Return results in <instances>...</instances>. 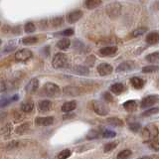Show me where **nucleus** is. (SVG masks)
Here are the masks:
<instances>
[{
	"label": "nucleus",
	"mask_w": 159,
	"mask_h": 159,
	"mask_svg": "<svg viewBox=\"0 0 159 159\" xmlns=\"http://www.w3.org/2000/svg\"><path fill=\"white\" fill-rule=\"evenodd\" d=\"M121 4L118 2H112L109 3L107 6L106 7L107 14L111 18H117L121 13Z\"/></svg>",
	"instance_id": "nucleus-1"
},
{
	"label": "nucleus",
	"mask_w": 159,
	"mask_h": 159,
	"mask_svg": "<svg viewBox=\"0 0 159 159\" xmlns=\"http://www.w3.org/2000/svg\"><path fill=\"white\" fill-rule=\"evenodd\" d=\"M123 108L125 109L128 112H133L137 109V102L130 99V101H127L123 103Z\"/></svg>",
	"instance_id": "nucleus-16"
},
{
	"label": "nucleus",
	"mask_w": 159,
	"mask_h": 159,
	"mask_svg": "<svg viewBox=\"0 0 159 159\" xmlns=\"http://www.w3.org/2000/svg\"><path fill=\"white\" fill-rule=\"evenodd\" d=\"M116 135V133L112 130H109V129H106V130L102 132V137L104 138H112Z\"/></svg>",
	"instance_id": "nucleus-40"
},
{
	"label": "nucleus",
	"mask_w": 159,
	"mask_h": 159,
	"mask_svg": "<svg viewBox=\"0 0 159 159\" xmlns=\"http://www.w3.org/2000/svg\"><path fill=\"white\" fill-rule=\"evenodd\" d=\"M12 102V99L11 98H3L0 99V108H2L4 107H6L8 106V104Z\"/></svg>",
	"instance_id": "nucleus-41"
},
{
	"label": "nucleus",
	"mask_w": 159,
	"mask_h": 159,
	"mask_svg": "<svg viewBox=\"0 0 159 159\" xmlns=\"http://www.w3.org/2000/svg\"><path fill=\"white\" fill-rule=\"evenodd\" d=\"M99 135H101V131L98 130V129H92V130L89 131L88 135H87V138L88 139H96Z\"/></svg>",
	"instance_id": "nucleus-33"
},
{
	"label": "nucleus",
	"mask_w": 159,
	"mask_h": 159,
	"mask_svg": "<svg viewBox=\"0 0 159 159\" xmlns=\"http://www.w3.org/2000/svg\"><path fill=\"white\" fill-rule=\"evenodd\" d=\"M116 146H117V141L108 142V143L106 144V145H104V147H103V151L106 152V153H107V152H109V151L113 150V149L116 148Z\"/></svg>",
	"instance_id": "nucleus-32"
},
{
	"label": "nucleus",
	"mask_w": 159,
	"mask_h": 159,
	"mask_svg": "<svg viewBox=\"0 0 159 159\" xmlns=\"http://www.w3.org/2000/svg\"><path fill=\"white\" fill-rule=\"evenodd\" d=\"M159 101V96L158 94H149V96L145 97L144 98H142L141 101V108H146L155 104L156 102H158Z\"/></svg>",
	"instance_id": "nucleus-7"
},
{
	"label": "nucleus",
	"mask_w": 159,
	"mask_h": 159,
	"mask_svg": "<svg viewBox=\"0 0 159 159\" xmlns=\"http://www.w3.org/2000/svg\"><path fill=\"white\" fill-rule=\"evenodd\" d=\"M140 128H141V125H140V123L139 122H131V123H129V129H130L131 131L133 132H137L140 130Z\"/></svg>",
	"instance_id": "nucleus-38"
},
{
	"label": "nucleus",
	"mask_w": 159,
	"mask_h": 159,
	"mask_svg": "<svg viewBox=\"0 0 159 159\" xmlns=\"http://www.w3.org/2000/svg\"><path fill=\"white\" fill-rule=\"evenodd\" d=\"M0 44H1V40H0Z\"/></svg>",
	"instance_id": "nucleus-47"
},
{
	"label": "nucleus",
	"mask_w": 159,
	"mask_h": 159,
	"mask_svg": "<svg viewBox=\"0 0 159 159\" xmlns=\"http://www.w3.org/2000/svg\"><path fill=\"white\" fill-rule=\"evenodd\" d=\"M131 154L132 152L129 150V149H125V150H122L117 154V158H120V159L128 158L129 156H131Z\"/></svg>",
	"instance_id": "nucleus-35"
},
{
	"label": "nucleus",
	"mask_w": 159,
	"mask_h": 159,
	"mask_svg": "<svg viewBox=\"0 0 159 159\" xmlns=\"http://www.w3.org/2000/svg\"><path fill=\"white\" fill-rule=\"evenodd\" d=\"M159 130L156 125L154 124H148L142 130V137L145 139H152L158 136Z\"/></svg>",
	"instance_id": "nucleus-3"
},
{
	"label": "nucleus",
	"mask_w": 159,
	"mask_h": 159,
	"mask_svg": "<svg viewBox=\"0 0 159 159\" xmlns=\"http://www.w3.org/2000/svg\"><path fill=\"white\" fill-rule=\"evenodd\" d=\"M63 22H64V18L61 17V16L55 17L54 19H52V25H53V27H59V26H61V25L63 24Z\"/></svg>",
	"instance_id": "nucleus-37"
},
{
	"label": "nucleus",
	"mask_w": 159,
	"mask_h": 159,
	"mask_svg": "<svg viewBox=\"0 0 159 159\" xmlns=\"http://www.w3.org/2000/svg\"><path fill=\"white\" fill-rule=\"evenodd\" d=\"M124 91H125V87H124L123 84H120V83L113 84H111V92L113 93L114 94H120Z\"/></svg>",
	"instance_id": "nucleus-20"
},
{
	"label": "nucleus",
	"mask_w": 159,
	"mask_h": 159,
	"mask_svg": "<svg viewBox=\"0 0 159 159\" xmlns=\"http://www.w3.org/2000/svg\"><path fill=\"white\" fill-rule=\"evenodd\" d=\"M68 64V57L64 53H57L54 56V59L52 61V65L55 69H61L64 68Z\"/></svg>",
	"instance_id": "nucleus-2"
},
{
	"label": "nucleus",
	"mask_w": 159,
	"mask_h": 159,
	"mask_svg": "<svg viewBox=\"0 0 159 159\" xmlns=\"http://www.w3.org/2000/svg\"><path fill=\"white\" fill-rule=\"evenodd\" d=\"M158 112H159V108H158V107H152V108H150V109H148V111H144V112L141 114V116H143V117L151 116H153V114H156V113H158Z\"/></svg>",
	"instance_id": "nucleus-34"
},
{
	"label": "nucleus",
	"mask_w": 159,
	"mask_h": 159,
	"mask_svg": "<svg viewBox=\"0 0 159 159\" xmlns=\"http://www.w3.org/2000/svg\"><path fill=\"white\" fill-rule=\"evenodd\" d=\"M38 108L41 112H46L49 111L50 109L52 108V102L48 101V99H45V101L40 102L38 104Z\"/></svg>",
	"instance_id": "nucleus-18"
},
{
	"label": "nucleus",
	"mask_w": 159,
	"mask_h": 159,
	"mask_svg": "<svg viewBox=\"0 0 159 159\" xmlns=\"http://www.w3.org/2000/svg\"><path fill=\"white\" fill-rule=\"evenodd\" d=\"M11 132H12V124L11 123H7L6 125L3 126L1 128V130H0V134L4 137L9 136L10 134H11Z\"/></svg>",
	"instance_id": "nucleus-26"
},
{
	"label": "nucleus",
	"mask_w": 159,
	"mask_h": 159,
	"mask_svg": "<svg viewBox=\"0 0 159 159\" xmlns=\"http://www.w3.org/2000/svg\"><path fill=\"white\" fill-rule=\"evenodd\" d=\"M35 30H36V27H35L34 23L32 22H29L24 26V31L26 33H33Z\"/></svg>",
	"instance_id": "nucleus-36"
},
{
	"label": "nucleus",
	"mask_w": 159,
	"mask_h": 159,
	"mask_svg": "<svg viewBox=\"0 0 159 159\" xmlns=\"http://www.w3.org/2000/svg\"><path fill=\"white\" fill-rule=\"evenodd\" d=\"M148 31V28L147 27H140V28H137L135 29L134 31L131 33V36L132 37H139V36H142L144 33H146Z\"/></svg>",
	"instance_id": "nucleus-29"
},
{
	"label": "nucleus",
	"mask_w": 159,
	"mask_h": 159,
	"mask_svg": "<svg viewBox=\"0 0 159 159\" xmlns=\"http://www.w3.org/2000/svg\"><path fill=\"white\" fill-rule=\"evenodd\" d=\"M146 61L150 64H159V52H153L146 56Z\"/></svg>",
	"instance_id": "nucleus-23"
},
{
	"label": "nucleus",
	"mask_w": 159,
	"mask_h": 159,
	"mask_svg": "<svg viewBox=\"0 0 159 159\" xmlns=\"http://www.w3.org/2000/svg\"><path fill=\"white\" fill-rule=\"evenodd\" d=\"M130 84H131V86L134 89H141L144 87V84H145V82H144V80H142L141 78H139V77H133V78L130 79Z\"/></svg>",
	"instance_id": "nucleus-15"
},
{
	"label": "nucleus",
	"mask_w": 159,
	"mask_h": 159,
	"mask_svg": "<svg viewBox=\"0 0 159 159\" xmlns=\"http://www.w3.org/2000/svg\"><path fill=\"white\" fill-rule=\"evenodd\" d=\"M107 122L109 124V125L116 126V127H120L123 125V121L118 117H109L107 119Z\"/></svg>",
	"instance_id": "nucleus-24"
},
{
	"label": "nucleus",
	"mask_w": 159,
	"mask_h": 159,
	"mask_svg": "<svg viewBox=\"0 0 159 159\" xmlns=\"http://www.w3.org/2000/svg\"><path fill=\"white\" fill-rule=\"evenodd\" d=\"M134 68H135V63L133 61H125L118 65V67L116 68V72L117 73L127 72V71H131Z\"/></svg>",
	"instance_id": "nucleus-9"
},
{
	"label": "nucleus",
	"mask_w": 159,
	"mask_h": 159,
	"mask_svg": "<svg viewBox=\"0 0 159 159\" xmlns=\"http://www.w3.org/2000/svg\"><path fill=\"white\" fill-rule=\"evenodd\" d=\"M158 71H159V66H156V65H150V66H146L142 68V73L144 74H152Z\"/></svg>",
	"instance_id": "nucleus-27"
},
{
	"label": "nucleus",
	"mask_w": 159,
	"mask_h": 159,
	"mask_svg": "<svg viewBox=\"0 0 159 159\" xmlns=\"http://www.w3.org/2000/svg\"><path fill=\"white\" fill-rule=\"evenodd\" d=\"M82 17H83V12L81 10H76V11H73L68 15V21L69 23H76Z\"/></svg>",
	"instance_id": "nucleus-13"
},
{
	"label": "nucleus",
	"mask_w": 159,
	"mask_h": 159,
	"mask_svg": "<svg viewBox=\"0 0 159 159\" xmlns=\"http://www.w3.org/2000/svg\"><path fill=\"white\" fill-rule=\"evenodd\" d=\"M29 128H30V123L29 122H25V123L21 124V125L16 128V133L17 134H24L26 131H28Z\"/></svg>",
	"instance_id": "nucleus-30"
},
{
	"label": "nucleus",
	"mask_w": 159,
	"mask_h": 159,
	"mask_svg": "<svg viewBox=\"0 0 159 159\" xmlns=\"http://www.w3.org/2000/svg\"><path fill=\"white\" fill-rule=\"evenodd\" d=\"M101 4H102V0H86L84 1V7L87 9L92 10L98 7Z\"/></svg>",
	"instance_id": "nucleus-22"
},
{
	"label": "nucleus",
	"mask_w": 159,
	"mask_h": 159,
	"mask_svg": "<svg viewBox=\"0 0 159 159\" xmlns=\"http://www.w3.org/2000/svg\"><path fill=\"white\" fill-rule=\"evenodd\" d=\"M23 119V116L21 113H19L17 111H15L14 112V121L15 122H19V121H21Z\"/></svg>",
	"instance_id": "nucleus-43"
},
{
	"label": "nucleus",
	"mask_w": 159,
	"mask_h": 159,
	"mask_svg": "<svg viewBox=\"0 0 159 159\" xmlns=\"http://www.w3.org/2000/svg\"><path fill=\"white\" fill-rule=\"evenodd\" d=\"M113 71V68L107 63H102L98 66V72L101 76H108Z\"/></svg>",
	"instance_id": "nucleus-8"
},
{
	"label": "nucleus",
	"mask_w": 159,
	"mask_h": 159,
	"mask_svg": "<svg viewBox=\"0 0 159 159\" xmlns=\"http://www.w3.org/2000/svg\"><path fill=\"white\" fill-rule=\"evenodd\" d=\"M33 57V53L28 49H23V50H19L15 54V60L18 62H25L27 60L31 59Z\"/></svg>",
	"instance_id": "nucleus-6"
},
{
	"label": "nucleus",
	"mask_w": 159,
	"mask_h": 159,
	"mask_svg": "<svg viewBox=\"0 0 159 159\" xmlns=\"http://www.w3.org/2000/svg\"><path fill=\"white\" fill-rule=\"evenodd\" d=\"M63 93H64V94H66V96H70V97H77V96H79L80 93H81V92H80V89L75 88V87H66V88H64Z\"/></svg>",
	"instance_id": "nucleus-17"
},
{
	"label": "nucleus",
	"mask_w": 159,
	"mask_h": 159,
	"mask_svg": "<svg viewBox=\"0 0 159 159\" xmlns=\"http://www.w3.org/2000/svg\"><path fill=\"white\" fill-rule=\"evenodd\" d=\"M145 41L149 45H156L159 43V33L158 32H151L148 33L145 38Z\"/></svg>",
	"instance_id": "nucleus-11"
},
{
	"label": "nucleus",
	"mask_w": 159,
	"mask_h": 159,
	"mask_svg": "<svg viewBox=\"0 0 159 159\" xmlns=\"http://www.w3.org/2000/svg\"><path fill=\"white\" fill-rule=\"evenodd\" d=\"M94 61H96V58H94L93 56H89L88 59H87V63H89V66H92V65L94 63Z\"/></svg>",
	"instance_id": "nucleus-46"
},
{
	"label": "nucleus",
	"mask_w": 159,
	"mask_h": 159,
	"mask_svg": "<svg viewBox=\"0 0 159 159\" xmlns=\"http://www.w3.org/2000/svg\"><path fill=\"white\" fill-rule=\"evenodd\" d=\"M103 98H104V99H106L107 102H112L113 101L111 94L109 93H103Z\"/></svg>",
	"instance_id": "nucleus-45"
},
{
	"label": "nucleus",
	"mask_w": 159,
	"mask_h": 159,
	"mask_svg": "<svg viewBox=\"0 0 159 159\" xmlns=\"http://www.w3.org/2000/svg\"><path fill=\"white\" fill-rule=\"evenodd\" d=\"M116 52H117V47L116 46H107L99 50V54L102 56H111V55H114Z\"/></svg>",
	"instance_id": "nucleus-14"
},
{
	"label": "nucleus",
	"mask_w": 159,
	"mask_h": 159,
	"mask_svg": "<svg viewBox=\"0 0 159 159\" xmlns=\"http://www.w3.org/2000/svg\"><path fill=\"white\" fill-rule=\"evenodd\" d=\"M37 42H38V38L35 36H30V37H26L22 39V43L24 45H33Z\"/></svg>",
	"instance_id": "nucleus-31"
},
{
	"label": "nucleus",
	"mask_w": 159,
	"mask_h": 159,
	"mask_svg": "<svg viewBox=\"0 0 159 159\" xmlns=\"http://www.w3.org/2000/svg\"><path fill=\"white\" fill-rule=\"evenodd\" d=\"M55 118L53 116H46V117H37L36 118V124L40 126H49L53 124Z\"/></svg>",
	"instance_id": "nucleus-10"
},
{
	"label": "nucleus",
	"mask_w": 159,
	"mask_h": 159,
	"mask_svg": "<svg viewBox=\"0 0 159 159\" xmlns=\"http://www.w3.org/2000/svg\"><path fill=\"white\" fill-rule=\"evenodd\" d=\"M74 29H72V28H69V29H66V30H64V31H62L61 34L62 36H66V37H68V36H72V35H74Z\"/></svg>",
	"instance_id": "nucleus-42"
},
{
	"label": "nucleus",
	"mask_w": 159,
	"mask_h": 159,
	"mask_svg": "<svg viewBox=\"0 0 159 159\" xmlns=\"http://www.w3.org/2000/svg\"><path fill=\"white\" fill-rule=\"evenodd\" d=\"M73 73L80 75V76H88L89 74V70L86 66H76L73 68Z\"/></svg>",
	"instance_id": "nucleus-19"
},
{
	"label": "nucleus",
	"mask_w": 159,
	"mask_h": 159,
	"mask_svg": "<svg viewBox=\"0 0 159 159\" xmlns=\"http://www.w3.org/2000/svg\"><path fill=\"white\" fill-rule=\"evenodd\" d=\"M150 148H152L153 150L159 151V141H153L150 143Z\"/></svg>",
	"instance_id": "nucleus-44"
},
{
	"label": "nucleus",
	"mask_w": 159,
	"mask_h": 159,
	"mask_svg": "<svg viewBox=\"0 0 159 159\" xmlns=\"http://www.w3.org/2000/svg\"><path fill=\"white\" fill-rule=\"evenodd\" d=\"M43 91L46 96L55 98L60 93V88H59V86H57V84L54 83H46L44 84Z\"/></svg>",
	"instance_id": "nucleus-4"
},
{
	"label": "nucleus",
	"mask_w": 159,
	"mask_h": 159,
	"mask_svg": "<svg viewBox=\"0 0 159 159\" xmlns=\"http://www.w3.org/2000/svg\"><path fill=\"white\" fill-rule=\"evenodd\" d=\"M38 87H39L38 79H32L31 81L27 84V86H26V88H25V89H26V92L28 93H33L38 89Z\"/></svg>",
	"instance_id": "nucleus-12"
},
{
	"label": "nucleus",
	"mask_w": 159,
	"mask_h": 159,
	"mask_svg": "<svg viewBox=\"0 0 159 159\" xmlns=\"http://www.w3.org/2000/svg\"><path fill=\"white\" fill-rule=\"evenodd\" d=\"M70 45H71V42L69 39H61L57 43V47L61 50H67L70 47Z\"/></svg>",
	"instance_id": "nucleus-28"
},
{
	"label": "nucleus",
	"mask_w": 159,
	"mask_h": 159,
	"mask_svg": "<svg viewBox=\"0 0 159 159\" xmlns=\"http://www.w3.org/2000/svg\"><path fill=\"white\" fill-rule=\"evenodd\" d=\"M77 107V102L75 101H71V102H67L63 104L62 107V111L64 112H70L74 111L75 108Z\"/></svg>",
	"instance_id": "nucleus-21"
},
{
	"label": "nucleus",
	"mask_w": 159,
	"mask_h": 159,
	"mask_svg": "<svg viewBox=\"0 0 159 159\" xmlns=\"http://www.w3.org/2000/svg\"><path fill=\"white\" fill-rule=\"evenodd\" d=\"M71 155V150L70 149H65V150L61 151L58 155H57V158H62V159H65V158H68Z\"/></svg>",
	"instance_id": "nucleus-39"
},
{
	"label": "nucleus",
	"mask_w": 159,
	"mask_h": 159,
	"mask_svg": "<svg viewBox=\"0 0 159 159\" xmlns=\"http://www.w3.org/2000/svg\"><path fill=\"white\" fill-rule=\"evenodd\" d=\"M34 108V102L32 101H26L21 104V109L24 112H30Z\"/></svg>",
	"instance_id": "nucleus-25"
},
{
	"label": "nucleus",
	"mask_w": 159,
	"mask_h": 159,
	"mask_svg": "<svg viewBox=\"0 0 159 159\" xmlns=\"http://www.w3.org/2000/svg\"><path fill=\"white\" fill-rule=\"evenodd\" d=\"M93 108L94 112H96L97 114H98V116H107V114L109 112L108 107L106 103H103L99 101H93Z\"/></svg>",
	"instance_id": "nucleus-5"
}]
</instances>
